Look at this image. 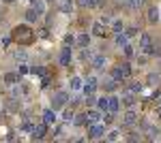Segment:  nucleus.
Returning <instances> with one entry per match:
<instances>
[{
    "label": "nucleus",
    "instance_id": "obj_23",
    "mask_svg": "<svg viewBox=\"0 0 161 143\" xmlns=\"http://www.w3.org/2000/svg\"><path fill=\"white\" fill-rule=\"evenodd\" d=\"M19 81V73H7L4 75V84L7 85H15Z\"/></svg>",
    "mask_w": 161,
    "mask_h": 143
},
{
    "label": "nucleus",
    "instance_id": "obj_49",
    "mask_svg": "<svg viewBox=\"0 0 161 143\" xmlns=\"http://www.w3.org/2000/svg\"><path fill=\"white\" fill-rule=\"evenodd\" d=\"M54 135H56V137H60V135H62V128H60V126H56V130H54Z\"/></svg>",
    "mask_w": 161,
    "mask_h": 143
},
{
    "label": "nucleus",
    "instance_id": "obj_2",
    "mask_svg": "<svg viewBox=\"0 0 161 143\" xmlns=\"http://www.w3.org/2000/svg\"><path fill=\"white\" fill-rule=\"evenodd\" d=\"M67 100H69V94H67L64 90H58L56 94L52 96V109H54V111H60V109H64Z\"/></svg>",
    "mask_w": 161,
    "mask_h": 143
},
{
    "label": "nucleus",
    "instance_id": "obj_52",
    "mask_svg": "<svg viewBox=\"0 0 161 143\" xmlns=\"http://www.w3.org/2000/svg\"><path fill=\"white\" fill-rule=\"evenodd\" d=\"M28 2H35V0H28Z\"/></svg>",
    "mask_w": 161,
    "mask_h": 143
},
{
    "label": "nucleus",
    "instance_id": "obj_14",
    "mask_svg": "<svg viewBox=\"0 0 161 143\" xmlns=\"http://www.w3.org/2000/svg\"><path fill=\"white\" fill-rule=\"evenodd\" d=\"M92 34L95 36H108V28H105V24L95 22V24H92Z\"/></svg>",
    "mask_w": 161,
    "mask_h": 143
},
{
    "label": "nucleus",
    "instance_id": "obj_16",
    "mask_svg": "<svg viewBox=\"0 0 161 143\" xmlns=\"http://www.w3.org/2000/svg\"><path fill=\"white\" fill-rule=\"evenodd\" d=\"M123 124L125 126H133V124H137V115H136V111H127L125 113V118H123Z\"/></svg>",
    "mask_w": 161,
    "mask_h": 143
},
{
    "label": "nucleus",
    "instance_id": "obj_8",
    "mask_svg": "<svg viewBox=\"0 0 161 143\" xmlns=\"http://www.w3.org/2000/svg\"><path fill=\"white\" fill-rule=\"evenodd\" d=\"M146 19H148L150 24H159V19H161V15H159V7H148V13H146Z\"/></svg>",
    "mask_w": 161,
    "mask_h": 143
},
{
    "label": "nucleus",
    "instance_id": "obj_40",
    "mask_svg": "<svg viewBox=\"0 0 161 143\" xmlns=\"http://www.w3.org/2000/svg\"><path fill=\"white\" fill-rule=\"evenodd\" d=\"M28 71H30V69L26 66V62H19V69H17V73H19V75H26Z\"/></svg>",
    "mask_w": 161,
    "mask_h": 143
},
{
    "label": "nucleus",
    "instance_id": "obj_45",
    "mask_svg": "<svg viewBox=\"0 0 161 143\" xmlns=\"http://www.w3.org/2000/svg\"><path fill=\"white\" fill-rule=\"evenodd\" d=\"M64 120H73V111H71V109L64 111Z\"/></svg>",
    "mask_w": 161,
    "mask_h": 143
},
{
    "label": "nucleus",
    "instance_id": "obj_50",
    "mask_svg": "<svg viewBox=\"0 0 161 143\" xmlns=\"http://www.w3.org/2000/svg\"><path fill=\"white\" fill-rule=\"evenodd\" d=\"M2 2H7V4H11V2H13V0H2Z\"/></svg>",
    "mask_w": 161,
    "mask_h": 143
},
{
    "label": "nucleus",
    "instance_id": "obj_28",
    "mask_svg": "<svg viewBox=\"0 0 161 143\" xmlns=\"http://www.w3.org/2000/svg\"><path fill=\"white\" fill-rule=\"evenodd\" d=\"M120 71H123V75L129 79L131 77V73H133V69H131V64H129V60L127 62H120Z\"/></svg>",
    "mask_w": 161,
    "mask_h": 143
},
{
    "label": "nucleus",
    "instance_id": "obj_46",
    "mask_svg": "<svg viewBox=\"0 0 161 143\" xmlns=\"http://www.w3.org/2000/svg\"><path fill=\"white\" fill-rule=\"evenodd\" d=\"M101 24H105V26L112 24V15H110V17H108V15H105V17H101Z\"/></svg>",
    "mask_w": 161,
    "mask_h": 143
},
{
    "label": "nucleus",
    "instance_id": "obj_27",
    "mask_svg": "<svg viewBox=\"0 0 161 143\" xmlns=\"http://www.w3.org/2000/svg\"><path fill=\"white\" fill-rule=\"evenodd\" d=\"M73 124H75V126H84V124H88V118H86V113H75V118H73Z\"/></svg>",
    "mask_w": 161,
    "mask_h": 143
},
{
    "label": "nucleus",
    "instance_id": "obj_22",
    "mask_svg": "<svg viewBox=\"0 0 161 143\" xmlns=\"http://www.w3.org/2000/svg\"><path fill=\"white\" fill-rule=\"evenodd\" d=\"M120 103H123L125 107H131V105L136 103V96H133V92H129V90H127V92H125V96L120 98Z\"/></svg>",
    "mask_w": 161,
    "mask_h": 143
},
{
    "label": "nucleus",
    "instance_id": "obj_1",
    "mask_svg": "<svg viewBox=\"0 0 161 143\" xmlns=\"http://www.w3.org/2000/svg\"><path fill=\"white\" fill-rule=\"evenodd\" d=\"M11 38L17 45H30V43L35 41V30H32L30 26H26V24H19V26L13 28Z\"/></svg>",
    "mask_w": 161,
    "mask_h": 143
},
{
    "label": "nucleus",
    "instance_id": "obj_12",
    "mask_svg": "<svg viewBox=\"0 0 161 143\" xmlns=\"http://www.w3.org/2000/svg\"><path fill=\"white\" fill-rule=\"evenodd\" d=\"M110 77H114L118 84H125L127 81V77L123 75V71H120V64H116V66H112V73H110Z\"/></svg>",
    "mask_w": 161,
    "mask_h": 143
},
{
    "label": "nucleus",
    "instance_id": "obj_37",
    "mask_svg": "<svg viewBox=\"0 0 161 143\" xmlns=\"http://www.w3.org/2000/svg\"><path fill=\"white\" fill-rule=\"evenodd\" d=\"M50 84H52V77H47V75H43V79H41V90L50 88Z\"/></svg>",
    "mask_w": 161,
    "mask_h": 143
},
{
    "label": "nucleus",
    "instance_id": "obj_47",
    "mask_svg": "<svg viewBox=\"0 0 161 143\" xmlns=\"http://www.w3.org/2000/svg\"><path fill=\"white\" fill-rule=\"evenodd\" d=\"M153 56H157V58H161V47H155V49H153Z\"/></svg>",
    "mask_w": 161,
    "mask_h": 143
},
{
    "label": "nucleus",
    "instance_id": "obj_18",
    "mask_svg": "<svg viewBox=\"0 0 161 143\" xmlns=\"http://www.w3.org/2000/svg\"><path fill=\"white\" fill-rule=\"evenodd\" d=\"M24 19L28 22V24H35V22L39 19V13H37V9H35V7H32V9H28V11L24 13Z\"/></svg>",
    "mask_w": 161,
    "mask_h": 143
},
{
    "label": "nucleus",
    "instance_id": "obj_3",
    "mask_svg": "<svg viewBox=\"0 0 161 143\" xmlns=\"http://www.w3.org/2000/svg\"><path fill=\"white\" fill-rule=\"evenodd\" d=\"M140 49H142L146 56H153V49H155V45H153V38H150L148 32H144V34L140 36Z\"/></svg>",
    "mask_w": 161,
    "mask_h": 143
},
{
    "label": "nucleus",
    "instance_id": "obj_31",
    "mask_svg": "<svg viewBox=\"0 0 161 143\" xmlns=\"http://www.w3.org/2000/svg\"><path fill=\"white\" fill-rule=\"evenodd\" d=\"M97 109H101V111H108V96L97 98Z\"/></svg>",
    "mask_w": 161,
    "mask_h": 143
},
{
    "label": "nucleus",
    "instance_id": "obj_33",
    "mask_svg": "<svg viewBox=\"0 0 161 143\" xmlns=\"http://www.w3.org/2000/svg\"><path fill=\"white\" fill-rule=\"evenodd\" d=\"M30 73H35V75H39V77H43V75H47V69H45V66H32Z\"/></svg>",
    "mask_w": 161,
    "mask_h": 143
},
{
    "label": "nucleus",
    "instance_id": "obj_26",
    "mask_svg": "<svg viewBox=\"0 0 161 143\" xmlns=\"http://www.w3.org/2000/svg\"><path fill=\"white\" fill-rule=\"evenodd\" d=\"M127 90H129V92H133V94H140V92L144 90V85H142V81H131Z\"/></svg>",
    "mask_w": 161,
    "mask_h": 143
},
{
    "label": "nucleus",
    "instance_id": "obj_29",
    "mask_svg": "<svg viewBox=\"0 0 161 143\" xmlns=\"http://www.w3.org/2000/svg\"><path fill=\"white\" fill-rule=\"evenodd\" d=\"M69 88H71V90H82V88H84V85H82V79H80V77H71Z\"/></svg>",
    "mask_w": 161,
    "mask_h": 143
},
{
    "label": "nucleus",
    "instance_id": "obj_48",
    "mask_svg": "<svg viewBox=\"0 0 161 143\" xmlns=\"http://www.w3.org/2000/svg\"><path fill=\"white\" fill-rule=\"evenodd\" d=\"M137 64H146V56H140L137 58Z\"/></svg>",
    "mask_w": 161,
    "mask_h": 143
},
{
    "label": "nucleus",
    "instance_id": "obj_10",
    "mask_svg": "<svg viewBox=\"0 0 161 143\" xmlns=\"http://www.w3.org/2000/svg\"><path fill=\"white\" fill-rule=\"evenodd\" d=\"M123 4H125L127 11H140L144 7V0H125Z\"/></svg>",
    "mask_w": 161,
    "mask_h": 143
},
{
    "label": "nucleus",
    "instance_id": "obj_39",
    "mask_svg": "<svg viewBox=\"0 0 161 143\" xmlns=\"http://www.w3.org/2000/svg\"><path fill=\"white\" fill-rule=\"evenodd\" d=\"M75 4L82 9H90V0H75Z\"/></svg>",
    "mask_w": 161,
    "mask_h": 143
},
{
    "label": "nucleus",
    "instance_id": "obj_20",
    "mask_svg": "<svg viewBox=\"0 0 161 143\" xmlns=\"http://www.w3.org/2000/svg\"><path fill=\"white\" fill-rule=\"evenodd\" d=\"M127 38H129V36L125 34V32H116V34H114V43H116L118 47L123 49L125 45H127Z\"/></svg>",
    "mask_w": 161,
    "mask_h": 143
},
{
    "label": "nucleus",
    "instance_id": "obj_15",
    "mask_svg": "<svg viewBox=\"0 0 161 143\" xmlns=\"http://www.w3.org/2000/svg\"><path fill=\"white\" fill-rule=\"evenodd\" d=\"M97 84H99V81H97V79H95V77H88L86 79V85H84V94H92V92H95V90H97Z\"/></svg>",
    "mask_w": 161,
    "mask_h": 143
},
{
    "label": "nucleus",
    "instance_id": "obj_35",
    "mask_svg": "<svg viewBox=\"0 0 161 143\" xmlns=\"http://www.w3.org/2000/svg\"><path fill=\"white\" fill-rule=\"evenodd\" d=\"M32 128H35V126L30 124V120L26 118L24 122H22V132H32Z\"/></svg>",
    "mask_w": 161,
    "mask_h": 143
},
{
    "label": "nucleus",
    "instance_id": "obj_9",
    "mask_svg": "<svg viewBox=\"0 0 161 143\" xmlns=\"http://www.w3.org/2000/svg\"><path fill=\"white\" fill-rule=\"evenodd\" d=\"M101 88H103L108 94H112V92L118 88V81H116L114 77H105V79H103V84H101Z\"/></svg>",
    "mask_w": 161,
    "mask_h": 143
},
{
    "label": "nucleus",
    "instance_id": "obj_11",
    "mask_svg": "<svg viewBox=\"0 0 161 143\" xmlns=\"http://www.w3.org/2000/svg\"><path fill=\"white\" fill-rule=\"evenodd\" d=\"M58 11H62L64 15H71L73 13V0H60L58 2Z\"/></svg>",
    "mask_w": 161,
    "mask_h": 143
},
{
    "label": "nucleus",
    "instance_id": "obj_17",
    "mask_svg": "<svg viewBox=\"0 0 161 143\" xmlns=\"http://www.w3.org/2000/svg\"><path fill=\"white\" fill-rule=\"evenodd\" d=\"M86 118H88V124H95L101 120V109H88L86 111Z\"/></svg>",
    "mask_w": 161,
    "mask_h": 143
},
{
    "label": "nucleus",
    "instance_id": "obj_34",
    "mask_svg": "<svg viewBox=\"0 0 161 143\" xmlns=\"http://www.w3.org/2000/svg\"><path fill=\"white\" fill-rule=\"evenodd\" d=\"M125 28H123V22L120 19H116V22H112V32L116 34V32H123Z\"/></svg>",
    "mask_w": 161,
    "mask_h": 143
},
{
    "label": "nucleus",
    "instance_id": "obj_41",
    "mask_svg": "<svg viewBox=\"0 0 161 143\" xmlns=\"http://www.w3.org/2000/svg\"><path fill=\"white\" fill-rule=\"evenodd\" d=\"M127 141H142V137H140L137 132H131V135L127 137Z\"/></svg>",
    "mask_w": 161,
    "mask_h": 143
},
{
    "label": "nucleus",
    "instance_id": "obj_21",
    "mask_svg": "<svg viewBox=\"0 0 161 143\" xmlns=\"http://www.w3.org/2000/svg\"><path fill=\"white\" fill-rule=\"evenodd\" d=\"M161 84V75L159 73H150L148 77H146V85H153V88H155V85H159Z\"/></svg>",
    "mask_w": 161,
    "mask_h": 143
},
{
    "label": "nucleus",
    "instance_id": "obj_38",
    "mask_svg": "<svg viewBox=\"0 0 161 143\" xmlns=\"http://www.w3.org/2000/svg\"><path fill=\"white\" fill-rule=\"evenodd\" d=\"M105 4V0H90V9H101Z\"/></svg>",
    "mask_w": 161,
    "mask_h": 143
},
{
    "label": "nucleus",
    "instance_id": "obj_43",
    "mask_svg": "<svg viewBox=\"0 0 161 143\" xmlns=\"http://www.w3.org/2000/svg\"><path fill=\"white\" fill-rule=\"evenodd\" d=\"M118 135H120L118 130H112L110 135H108V141H116V139H118Z\"/></svg>",
    "mask_w": 161,
    "mask_h": 143
},
{
    "label": "nucleus",
    "instance_id": "obj_13",
    "mask_svg": "<svg viewBox=\"0 0 161 143\" xmlns=\"http://www.w3.org/2000/svg\"><path fill=\"white\" fill-rule=\"evenodd\" d=\"M118 109H120V98H116V96H108V111L118 113Z\"/></svg>",
    "mask_w": 161,
    "mask_h": 143
},
{
    "label": "nucleus",
    "instance_id": "obj_4",
    "mask_svg": "<svg viewBox=\"0 0 161 143\" xmlns=\"http://www.w3.org/2000/svg\"><path fill=\"white\" fill-rule=\"evenodd\" d=\"M69 64H71V45H64L60 49V54H58V66L67 69Z\"/></svg>",
    "mask_w": 161,
    "mask_h": 143
},
{
    "label": "nucleus",
    "instance_id": "obj_24",
    "mask_svg": "<svg viewBox=\"0 0 161 143\" xmlns=\"http://www.w3.org/2000/svg\"><path fill=\"white\" fill-rule=\"evenodd\" d=\"M75 43H77V45H80L82 49L88 47V45H90V34H86V32H84V34H80L77 38H75Z\"/></svg>",
    "mask_w": 161,
    "mask_h": 143
},
{
    "label": "nucleus",
    "instance_id": "obj_42",
    "mask_svg": "<svg viewBox=\"0 0 161 143\" xmlns=\"http://www.w3.org/2000/svg\"><path fill=\"white\" fill-rule=\"evenodd\" d=\"M73 43H75V36L73 34H67V36H64V45H73Z\"/></svg>",
    "mask_w": 161,
    "mask_h": 143
},
{
    "label": "nucleus",
    "instance_id": "obj_44",
    "mask_svg": "<svg viewBox=\"0 0 161 143\" xmlns=\"http://www.w3.org/2000/svg\"><path fill=\"white\" fill-rule=\"evenodd\" d=\"M140 128H142V130L146 132V130H150V124L146 122V120H142V122H140Z\"/></svg>",
    "mask_w": 161,
    "mask_h": 143
},
{
    "label": "nucleus",
    "instance_id": "obj_36",
    "mask_svg": "<svg viewBox=\"0 0 161 143\" xmlns=\"http://www.w3.org/2000/svg\"><path fill=\"white\" fill-rule=\"evenodd\" d=\"M123 32H125L127 36H136L137 32H140V28H137V26H129L127 30H123Z\"/></svg>",
    "mask_w": 161,
    "mask_h": 143
},
{
    "label": "nucleus",
    "instance_id": "obj_51",
    "mask_svg": "<svg viewBox=\"0 0 161 143\" xmlns=\"http://www.w3.org/2000/svg\"><path fill=\"white\" fill-rule=\"evenodd\" d=\"M45 2H54V0H45Z\"/></svg>",
    "mask_w": 161,
    "mask_h": 143
},
{
    "label": "nucleus",
    "instance_id": "obj_5",
    "mask_svg": "<svg viewBox=\"0 0 161 143\" xmlns=\"http://www.w3.org/2000/svg\"><path fill=\"white\" fill-rule=\"evenodd\" d=\"M101 137H103V126L90 124V128H88V139H90V141H99Z\"/></svg>",
    "mask_w": 161,
    "mask_h": 143
},
{
    "label": "nucleus",
    "instance_id": "obj_25",
    "mask_svg": "<svg viewBox=\"0 0 161 143\" xmlns=\"http://www.w3.org/2000/svg\"><path fill=\"white\" fill-rule=\"evenodd\" d=\"M54 120H56V111H54V109H45V111H43V122H45V124H52Z\"/></svg>",
    "mask_w": 161,
    "mask_h": 143
},
{
    "label": "nucleus",
    "instance_id": "obj_19",
    "mask_svg": "<svg viewBox=\"0 0 161 143\" xmlns=\"http://www.w3.org/2000/svg\"><path fill=\"white\" fill-rule=\"evenodd\" d=\"M13 58L17 60V62H26V60H28V51L24 49V45H22L19 49H15V51H13Z\"/></svg>",
    "mask_w": 161,
    "mask_h": 143
},
{
    "label": "nucleus",
    "instance_id": "obj_6",
    "mask_svg": "<svg viewBox=\"0 0 161 143\" xmlns=\"http://www.w3.org/2000/svg\"><path fill=\"white\" fill-rule=\"evenodd\" d=\"M45 132H47V124L43 122V124H39V126L32 128L30 137H32V141H39V139H43V137H45Z\"/></svg>",
    "mask_w": 161,
    "mask_h": 143
},
{
    "label": "nucleus",
    "instance_id": "obj_7",
    "mask_svg": "<svg viewBox=\"0 0 161 143\" xmlns=\"http://www.w3.org/2000/svg\"><path fill=\"white\" fill-rule=\"evenodd\" d=\"M105 64H108V58H105V56H92V60H90V66H92L95 71H103Z\"/></svg>",
    "mask_w": 161,
    "mask_h": 143
},
{
    "label": "nucleus",
    "instance_id": "obj_32",
    "mask_svg": "<svg viewBox=\"0 0 161 143\" xmlns=\"http://www.w3.org/2000/svg\"><path fill=\"white\" fill-rule=\"evenodd\" d=\"M123 56H125L127 60H131V58H133V47H131L129 43H127V45L123 47Z\"/></svg>",
    "mask_w": 161,
    "mask_h": 143
},
{
    "label": "nucleus",
    "instance_id": "obj_30",
    "mask_svg": "<svg viewBox=\"0 0 161 143\" xmlns=\"http://www.w3.org/2000/svg\"><path fill=\"white\" fill-rule=\"evenodd\" d=\"M32 7L37 9L39 15H43V13H45V0H35V2H32Z\"/></svg>",
    "mask_w": 161,
    "mask_h": 143
}]
</instances>
